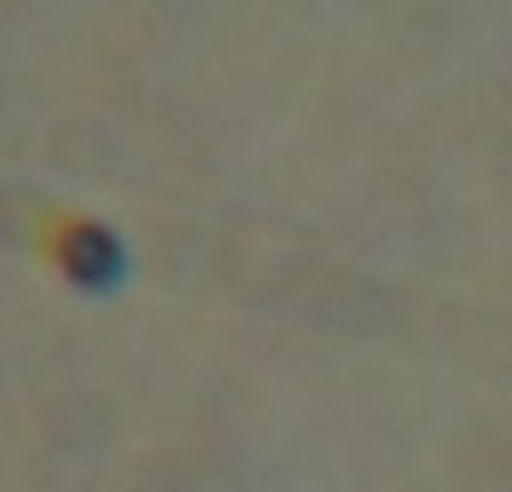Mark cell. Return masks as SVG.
Wrapping results in <instances>:
<instances>
[{
  "label": "cell",
  "instance_id": "cell-1",
  "mask_svg": "<svg viewBox=\"0 0 512 492\" xmlns=\"http://www.w3.org/2000/svg\"><path fill=\"white\" fill-rule=\"evenodd\" d=\"M59 264L79 288H118L127 273V249L113 229L74 225L59 239Z\"/></svg>",
  "mask_w": 512,
  "mask_h": 492
}]
</instances>
